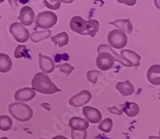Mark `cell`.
<instances>
[{
	"mask_svg": "<svg viewBox=\"0 0 160 139\" xmlns=\"http://www.w3.org/2000/svg\"><path fill=\"white\" fill-rule=\"evenodd\" d=\"M41 107H42L43 108H45L46 110H48V111H50V110H51V106H50L49 103H45V102L42 103V104H41Z\"/></svg>",
	"mask_w": 160,
	"mask_h": 139,
	"instance_id": "32",
	"label": "cell"
},
{
	"mask_svg": "<svg viewBox=\"0 0 160 139\" xmlns=\"http://www.w3.org/2000/svg\"><path fill=\"white\" fill-rule=\"evenodd\" d=\"M52 139H68V137H64V136L62 135H57V136H55Z\"/></svg>",
	"mask_w": 160,
	"mask_h": 139,
	"instance_id": "34",
	"label": "cell"
},
{
	"mask_svg": "<svg viewBox=\"0 0 160 139\" xmlns=\"http://www.w3.org/2000/svg\"><path fill=\"white\" fill-rule=\"evenodd\" d=\"M122 112L125 113L129 117H134L139 114V107L135 102H126L124 104L121 105Z\"/></svg>",
	"mask_w": 160,
	"mask_h": 139,
	"instance_id": "17",
	"label": "cell"
},
{
	"mask_svg": "<svg viewBox=\"0 0 160 139\" xmlns=\"http://www.w3.org/2000/svg\"><path fill=\"white\" fill-rule=\"evenodd\" d=\"M97 51H98V54H100V53H102V52H105V51L106 52L110 53V54H112L113 57L115 58V61H117L118 62L121 63L122 65L125 66V67H131L133 66L131 62H130L129 61H128L127 59H125L124 58H122L121 55H118V54H117L115 51H113L112 47H110L109 45H107V44H101V45H99L98 47V49H97Z\"/></svg>",
	"mask_w": 160,
	"mask_h": 139,
	"instance_id": "11",
	"label": "cell"
},
{
	"mask_svg": "<svg viewBox=\"0 0 160 139\" xmlns=\"http://www.w3.org/2000/svg\"><path fill=\"white\" fill-rule=\"evenodd\" d=\"M51 35V31L50 30H44L42 31H34L31 34V39L33 42H38L42 40L50 38Z\"/></svg>",
	"mask_w": 160,
	"mask_h": 139,
	"instance_id": "22",
	"label": "cell"
},
{
	"mask_svg": "<svg viewBox=\"0 0 160 139\" xmlns=\"http://www.w3.org/2000/svg\"><path fill=\"white\" fill-rule=\"evenodd\" d=\"M29 51L25 45H18L15 50L14 56L15 58H30V55L28 54Z\"/></svg>",
	"mask_w": 160,
	"mask_h": 139,
	"instance_id": "24",
	"label": "cell"
},
{
	"mask_svg": "<svg viewBox=\"0 0 160 139\" xmlns=\"http://www.w3.org/2000/svg\"><path fill=\"white\" fill-rule=\"evenodd\" d=\"M113 127V121L112 119L108 117L104 119L103 121H102L98 125V130H101V131L104 132V133H110L112 130Z\"/></svg>",
	"mask_w": 160,
	"mask_h": 139,
	"instance_id": "25",
	"label": "cell"
},
{
	"mask_svg": "<svg viewBox=\"0 0 160 139\" xmlns=\"http://www.w3.org/2000/svg\"><path fill=\"white\" fill-rule=\"evenodd\" d=\"M110 24L115 26V27L118 28V30L124 33L131 34L133 31V26L130 19H118L114 22H111Z\"/></svg>",
	"mask_w": 160,
	"mask_h": 139,
	"instance_id": "19",
	"label": "cell"
},
{
	"mask_svg": "<svg viewBox=\"0 0 160 139\" xmlns=\"http://www.w3.org/2000/svg\"><path fill=\"white\" fill-rule=\"evenodd\" d=\"M115 88L122 96H129L135 92V87L130 80H126L125 82H119L116 84Z\"/></svg>",
	"mask_w": 160,
	"mask_h": 139,
	"instance_id": "16",
	"label": "cell"
},
{
	"mask_svg": "<svg viewBox=\"0 0 160 139\" xmlns=\"http://www.w3.org/2000/svg\"><path fill=\"white\" fill-rule=\"evenodd\" d=\"M118 2H120V3H126L128 4V5H134V4H135L136 1L135 0H134V1H121V0H119L118 1Z\"/></svg>",
	"mask_w": 160,
	"mask_h": 139,
	"instance_id": "31",
	"label": "cell"
},
{
	"mask_svg": "<svg viewBox=\"0 0 160 139\" xmlns=\"http://www.w3.org/2000/svg\"><path fill=\"white\" fill-rule=\"evenodd\" d=\"M148 139H160L159 137H155V136H150Z\"/></svg>",
	"mask_w": 160,
	"mask_h": 139,
	"instance_id": "35",
	"label": "cell"
},
{
	"mask_svg": "<svg viewBox=\"0 0 160 139\" xmlns=\"http://www.w3.org/2000/svg\"><path fill=\"white\" fill-rule=\"evenodd\" d=\"M101 74V72L99 71H96V70H91L87 73V78H88V81L90 82L95 84L98 80V77Z\"/></svg>",
	"mask_w": 160,
	"mask_h": 139,
	"instance_id": "26",
	"label": "cell"
},
{
	"mask_svg": "<svg viewBox=\"0 0 160 139\" xmlns=\"http://www.w3.org/2000/svg\"><path fill=\"white\" fill-rule=\"evenodd\" d=\"M91 99V94L89 90H82L70 98L69 104L71 107H80L88 104Z\"/></svg>",
	"mask_w": 160,
	"mask_h": 139,
	"instance_id": "8",
	"label": "cell"
},
{
	"mask_svg": "<svg viewBox=\"0 0 160 139\" xmlns=\"http://www.w3.org/2000/svg\"><path fill=\"white\" fill-rule=\"evenodd\" d=\"M88 132L87 130H71V137L72 139H87Z\"/></svg>",
	"mask_w": 160,
	"mask_h": 139,
	"instance_id": "28",
	"label": "cell"
},
{
	"mask_svg": "<svg viewBox=\"0 0 160 139\" xmlns=\"http://www.w3.org/2000/svg\"><path fill=\"white\" fill-rule=\"evenodd\" d=\"M36 95L35 90L30 87L19 89L15 93V99L19 102H28L32 100Z\"/></svg>",
	"mask_w": 160,
	"mask_h": 139,
	"instance_id": "13",
	"label": "cell"
},
{
	"mask_svg": "<svg viewBox=\"0 0 160 139\" xmlns=\"http://www.w3.org/2000/svg\"><path fill=\"white\" fill-rule=\"evenodd\" d=\"M82 113L88 122L94 124L99 123L102 120V114L98 109L92 107H84Z\"/></svg>",
	"mask_w": 160,
	"mask_h": 139,
	"instance_id": "10",
	"label": "cell"
},
{
	"mask_svg": "<svg viewBox=\"0 0 160 139\" xmlns=\"http://www.w3.org/2000/svg\"><path fill=\"white\" fill-rule=\"evenodd\" d=\"M39 139H44V138H39Z\"/></svg>",
	"mask_w": 160,
	"mask_h": 139,
	"instance_id": "38",
	"label": "cell"
},
{
	"mask_svg": "<svg viewBox=\"0 0 160 139\" xmlns=\"http://www.w3.org/2000/svg\"><path fill=\"white\" fill-rule=\"evenodd\" d=\"M9 31L18 42H26L31 38L30 32L22 23L14 22L9 27Z\"/></svg>",
	"mask_w": 160,
	"mask_h": 139,
	"instance_id": "6",
	"label": "cell"
},
{
	"mask_svg": "<svg viewBox=\"0 0 160 139\" xmlns=\"http://www.w3.org/2000/svg\"><path fill=\"white\" fill-rule=\"evenodd\" d=\"M18 19L24 26H31L35 21V11L31 7H23L18 15Z\"/></svg>",
	"mask_w": 160,
	"mask_h": 139,
	"instance_id": "9",
	"label": "cell"
},
{
	"mask_svg": "<svg viewBox=\"0 0 160 139\" xmlns=\"http://www.w3.org/2000/svg\"><path fill=\"white\" fill-rule=\"evenodd\" d=\"M57 15L51 11H42L38 13L35 18V26L38 28L49 30L57 23Z\"/></svg>",
	"mask_w": 160,
	"mask_h": 139,
	"instance_id": "4",
	"label": "cell"
},
{
	"mask_svg": "<svg viewBox=\"0 0 160 139\" xmlns=\"http://www.w3.org/2000/svg\"><path fill=\"white\" fill-rule=\"evenodd\" d=\"M70 27L74 32L82 35L95 37L99 29V22L95 19L86 21L80 16H74L70 21Z\"/></svg>",
	"mask_w": 160,
	"mask_h": 139,
	"instance_id": "1",
	"label": "cell"
},
{
	"mask_svg": "<svg viewBox=\"0 0 160 139\" xmlns=\"http://www.w3.org/2000/svg\"><path fill=\"white\" fill-rule=\"evenodd\" d=\"M38 62H39V68L42 73H51L55 68V62L52 58L48 56L43 55L41 53H38Z\"/></svg>",
	"mask_w": 160,
	"mask_h": 139,
	"instance_id": "12",
	"label": "cell"
},
{
	"mask_svg": "<svg viewBox=\"0 0 160 139\" xmlns=\"http://www.w3.org/2000/svg\"><path fill=\"white\" fill-rule=\"evenodd\" d=\"M12 67V62L11 58L8 54L1 53L0 54V72L8 73L11 70Z\"/></svg>",
	"mask_w": 160,
	"mask_h": 139,
	"instance_id": "21",
	"label": "cell"
},
{
	"mask_svg": "<svg viewBox=\"0 0 160 139\" xmlns=\"http://www.w3.org/2000/svg\"><path fill=\"white\" fill-rule=\"evenodd\" d=\"M69 126L73 130H87L89 127V122L82 117H73L69 120Z\"/></svg>",
	"mask_w": 160,
	"mask_h": 139,
	"instance_id": "15",
	"label": "cell"
},
{
	"mask_svg": "<svg viewBox=\"0 0 160 139\" xmlns=\"http://www.w3.org/2000/svg\"><path fill=\"white\" fill-rule=\"evenodd\" d=\"M108 110H109V112L111 113V114H117V115H122V114L123 112H122V110H119L117 109L116 107H113L112 108H108Z\"/></svg>",
	"mask_w": 160,
	"mask_h": 139,
	"instance_id": "30",
	"label": "cell"
},
{
	"mask_svg": "<svg viewBox=\"0 0 160 139\" xmlns=\"http://www.w3.org/2000/svg\"><path fill=\"white\" fill-rule=\"evenodd\" d=\"M8 111L15 119L19 122H28L33 116V110L30 106L22 102H14L8 106Z\"/></svg>",
	"mask_w": 160,
	"mask_h": 139,
	"instance_id": "3",
	"label": "cell"
},
{
	"mask_svg": "<svg viewBox=\"0 0 160 139\" xmlns=\"http://www.w3.org/2000/svg\"><path fill=\"white\" fill-rule=\"evenodd\" d=\"M31 86L33 90L43 94H52L61 91V90L52 82L49 76L42 72L35 74L31 81Z\"/></svg>",
	"mask_w": 160,
	"mask_h": 139,
	"instance_id": "2",
	"label": "cell"
},
{
	"mask_svg": "<svg viewBox=\"0 0 160 139\" xmlns=\"http://www.w3.org/2000/svg\"><path fill=\"white\" fill-rule=\"evenodd\" d=\"M51 41L58 47H63L68 45L69 42V36H68V33L63 31V32H61L59 34H57L55 36H53L51 38Z\"/></svg>",
	"mask_w": 160,
	"mask_h": 139,
	"instance_id": "20",
	"label": "cell"
},
{
	"mask_svg": "<svg viewBox=\"0 0 160 139\" xmlns=\"http://www.w3.org/2000/svg\"><path fill=\"white\" fill-rule=\"evenodd\" d=\"M12 119L8 115L0 116V130L8 131L12 127Z\"/></svg>",
	"mask_w": 160,
	"mask_h": 139,
	"instance_id": "23",
	"label": "cell"
},
{
	"mask_svg": "<svg viewBox=\"0 0 160 139\" xmlns=\"http://www.w3.org/2000/svg\"><path fill=\"white\" fill-rule=\"evenodd\" d=\"M108 41L111 47L115 49H122L128 44V36L118 29L113 30L108 34Z\"/></svg>",
	"mask_w": 160,
	"mask_h": 139,
	"instance_id": "5",
	"label": "cell"
},
{
	"mask_svg": "<svg viewBox=\"0 0 160 139\" xmlns=\"http://www.w3.org/2000/svg\"><path fill=\"white\" fill-rule=\"evenodd\" d=\"M0 139H8V138L7 137H1Z\"/></svg>",
	"mask_w": 160,
	"mask_h": 139,
	"instance_id": "36",
	"label": "cell"
},
{
	"mask_svg": "<svg viewBox=\"0 0 160 139\" xmlns=\"http://www.w3.org/2000/svg\"><path fill=\"white\" fill-rule=\"evenodd\" d=\"M57 67L59 69V71H61V72L64 73V74H66L67 75H69V74L75 70V67H72V66H71L68 63L61 64V65L57 66Z\"/></svg>",
	"mask_w": 160,
	"mask_h": 139,
	"instance_id": "29",
	"label": "cell"
},
{
	"mask_svg": "<svg viewBox=\"0 0 160 139\" xmlns=\"http://www.w3.org/2000/svg\"><path fill=\"white\" fill-rule=\"evenodd\" d=\"M154 2H155V7H156L158 10H160V0H155Z\"/></svg>",
	"mask_w": 160,
	"mask_h": 139,
	"instance_id": "33",
	"label": "cell"
},
{
	"mask_svg": "<svg viewBox=\"0 0 160 139\" xmlns=\"http://www.w3.org/2000/svg\"><path fill=\"white\" fill-rule=\"evenodd\" d=\"M43 4L51 10H58L61 6L60 0H44Z\"/></svg>",
	"mask_w": 160,
	"mask_h": 139,
	"instance_id": "27",
	"label": "cell"
},
{
	"mask_svg": "<svg viewBox=\"0 0 160 139\" xmlns=\"http://www.w3.org/2000/svg\"><path fill=\"white\" fill-rule=\"evenodd\" d=\"M148 82L153 86H160V65L155 64L148 69L147 73Z\"/></svg>",
	"mask_w": 160,
	"mask_h": 139,
	"instance_id": "14",
	"label": "cell"
},
{
	"mask_svg": "<svg viewBox=\"0 0 160 139\" xmlns=\"http://www.w3.org/2000/svg\"><path fill=\"white\" fill-rule=\"evenodd\" d=\"M120 54H121V56L122 58L131 62L134 67H139L141 57L138 54H136L135 51H131V50H122L120 52Z\"/></svg>",
	"mask_w": 160,
	"mask_h": 139,
	"instance_id": "18",
	"label": "cell"
},
{
	"mask_svg": "<svg viewBox=\"0 0 160 139\" xmlns=\"http://www.w3.org/2000/svg\"><path fill=\"white\" fill-rule=\"evenodd\" d=\"M115 59L111 54L108 52H102L98 54L96 58V65L101 71H108L114 66Z\"/></svg>",
	"mask_w": 160,
	"mask_h": 139,
	"instance_id": "7",
	"label": "cell"
},
{
	"mask_svg": "<svg viewBox=\"0 0 160 139\" xmlns=\"http://www.w3.org/2000/svg\"><path fill=\"white\" fill-rule=\"evenodd\" d=\"M159 137H160V130H159Z\"/></svg>",
	"mask_w": 160,
	"mask_h": 139,
	"instance_id": "37",
	"label": "cell"
}]
</instances>
